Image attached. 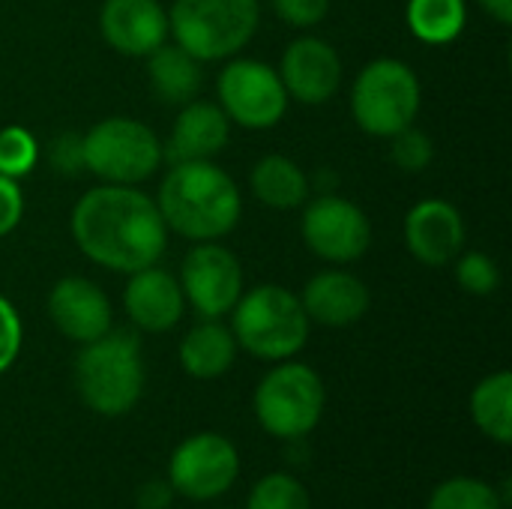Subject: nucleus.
Segmentation results:
<instances>
[{"label":"nucleus","instance_id":"obj_14","mask_svg":"<svg viewBox=\"0 0 512 509\" xmlns=\"http://www.w3.org/2000/svg\"><path fill=\"white\" fill-rule=\"evenodd\" d=\"M405 246L426 267L450 264L465 246L462 213L441 198H426L414 204L405 216Z\"/></svg>","mask_w":512,"mask_h":509},{"label":"nucleus","instance_id":"obj_13","mask_svg":"<svg viewBox=\"0 0 512 509\" xmlns=\"http://www.w3.org/2000/svg\"><path fill=\"white\" fill-rule=\"evenodd\" d=\"M279 78L288 90V99L303 105H324L342 87L339 51L318 36H300L285 48Z\"/></svg>","mask_w":512,"mask_h":509},{"label":"nucleus","instance_id":"obj_26","mask_svg":"<svg viewBox=\"0 0 512 509\" xmlns=\"http://www.w3.org/2000/svg\"><path fill=\"white\" fill-rule=\"evenodd\" d=\"M246 509H312V501L291 474H270L252 489Z\"/></svg>","mask_w":512,"mask_h":509},{"label":"nucleus","instance_id":"obj_2","mask_svg":"<svg viewBox=\"0 0 512 509\" xmlns=\"http://www.w3.org/2000/svg\"><path fill=\"white\" fill-rule=\"evenodd\" d=\"M156 207L165 228L195 240H219L231 234L243 213V198L237 183L210 159L177 162L159 183Z\"/></svg>","mask_w":512,"mask_h":509},{"label":"nucleus","instance_id":"obj_4","mask_svg":"<svg viewBox=\"0 0 512 509\" xmlns=\"http://www.w3.org/2000/svg\"><path fill=\"white\" fill-rule=\"evenodd\" d=\"M234 342L258 360H288L309 339V315L294 291L258 285L234 303Z\"/></svg>","mask_w":512,"mask_h":509},{"label":"nucleus","instance_id":"obj_28","mask_svg":"<svg viewBox=\"0 0 512 509\" xmlns=\"http://www.w3.org/2000/svg\"><path fill=\"white\" fill-rule=\"evenodd\" d=\"M390 159L399 171L405 174H420L432 165L435 159V144L432 138L417 129V126H408L402 132L393 135V147H390Z\"/></svg>","mask_w":512,"mask_h":509},{"label":"nucleus","instance_id":"obj_6","mask_svg":"<svg viewBox=\"0 0 512 509\" xmlns=\"http://www.w3.org/2000/svg\"><path fill=\"white\" fill-rule=\"evenodd\" d=\"M420 102L423 87L417 72L393 57L363 66L351 87V114L357 126L375 138H393L396 132L414 126Z\"/></svg>","mask_w":512,"mask_h":509},{"label":"nucleus","instance_id":"obj_17","mask_svg":"<svg viewBox=\"0 0 512 509\" xmlns=\"http://www.w3.org/2000/svg\"><path fill=\"white\" fill-rule=\"evenodd\" d=\"M183 291L180 282L162 267H144L129 273V285L123 291V306L135 327L147 333H168L183 318Z\"/></svg>","mask_w":512,"mask_h":509},{"label":"nucleus","instance_id":"obj_19","mask_svg":"<svg viewBox=\"0 0 512 509\" xmlns=\"http://www.w3.org/2000/svg\"><path fill=\"white\" fill-rule=\"evenodd\" d=\"M300 303L309 321H318L324 327H348V324H357L369 312L372 297L363 279H357L354 273L324 270L309 279Z\"/></svg>","mask_w":512,"mask_h":509},{"label":"nucleus","instance_id":"obj_33","mask_svg":"<svg viewBox=\"0 0 512 509\" xmlns=\"http://www.w3.org/2000/svg\"><path fill=\"white\" fill-rule=\"evenodd\" d=\"M24 216V195L18 180H9L0 174V237L15 231V225Z\"/></svg>","mask_w":512,"mask_h":509},{"label":"nucleus","instance_id":"obj_21","mask_svg":"<svg viewBox=\"0 0 512 509\" xmlns=\"http://www.w3.org/2000/svg\"><path fill=\"white\" fill-rule=\"evenodd\" d=\"M147 75H150V90L165 105L192 102L198 96V90H201V81H204L201 60H195L177 42L174 45H159L156 51L147 54Z\"/></svg>","mask_w":512,"mask_h":509},{"label":"nucleus","instance_id":"obj_5","mask_svg":"<svg viewBox=\"0 0 512 509\" xmlns=\"http://www.w3.org/2000/svg\"><path fill=\"white\" fill-rule=\"evenodd\" d=\"M261 21L258 0H174L168 33L195 60H225L249 45Z\"/></svg>","mask_w":512,"mask_h":509},{"label":"nucleus","instance_id":"obj_15","mask_svg":"<svg viewBox=\"0 0 512 509\" xmlns=\"http://www.w3.org/2000/svg\"><path fill=\"white\" fill-rule=\"evenodd\" d=\"M48 315L54 327L78 345H87L111 330V303L105 291L81 276H66L51 288Z\"/></svg>","mask_w":512,"mask_h":509},{"label":"nucleus","instance_id":"obj_18","mask_svg":"<svg viewBox=\"0 0 512 509\" xmlns=\"http://www.w3.org/2000/svg\"><path fill=\"white\" fill-rule=\"evenodd\" d=\"M231 135V120L216 102L192 99L180 105L177 123L171 129L168 144H162V159L171 165L177 162H195V159H213Z\"/></svg>","mask_w":512,"mask_h":509},{"label":"nucleus","instance_id":"obj_24","mask_svg":"<svg viewBox=\"0 0 512 509\" xmlns=\"http://www.w3.org/2000/svg\"><path fill=\"white\" fill-rule=\"evenodd\" d=\"M405 18L420 42L447 45L462 36L468 21V6L465 0H408Z\"/></svg>","mask_w":512,"mask_h":509},{"label":"nucleus","instance_id":"obj_25","mask_svg":"<svg viewBox=\"0 0 512 509\" xmlns=\"http://www.w3.org/2000/svg\"><path fill=\"white\" fill-rule=\"evenodd\" d=\"M429 509H504V498L483 480L456 477L432 492Z\"/></svg>","mask_w":512,"mask_h":509},{"label":"nucleus","instance_id":"obj_34","mask_svg":"<svg viewBox=\"0 0 512 509\" xmlns=\"http://www.w3.org/2000/svg\"><path fill=\"white\" fill-rule=\"evenodd\" d=\"M171 498H174L171 483L153 480V483H144V486L138 489V509H168Z\"/></svg>","mask_w":512,"mask_h":509},{"label":"nucleus","instance_id":"obj_9","mask_svg":"<svg viewBox=\"0 0 512 509\" xmlns=\"http://www.w3.org/2000/svg\"><path fill=\"white\" fill-rule=\"evenodd\" d=\"M219 108L243 129H273L288 111V90L279 72L261 60H231L216 78Z\"/></svg>","mask_w":512,"mask_h":509},{"label":"nucleus","instance_id":"obj_3","mask_svg":"<svg viewBox=\"0 0 512 509\" xmlns=\"http://www.w3.org/2000/svg\"><path fill=\"white\" fill-rule=\"evenodd\" d=\"M75 390L81 402L102 417L132 411L144 393V357L138 336L108 330L87 342L75 357Z\"/></svg>","mask_w":512,"mask_h":509},{"label":"nucleus","instance_id":"obj_12","mask_svg":"<svg viewBox=\"0 0 512 509\" xmlns=\"http://www.w3.org/2000/svg\"><path fill=\"white\" fill-rule=\"evenodd\" d=\"M303 240L321 261L351 264L366 255L372 243V225L354 201L327 192L306 207Z\"/></svg>","mask_w":512,"mask_h":509},{"label":"nucleus","instance_id":"obj_35","mask_svg":"<svg viewBox=\"0 0 512 509\" xmlns=\"http://www.w3.org/2000/svg\"><path fill=\"white\" fill-rule=\"evenodd\" d=\"M483 6V12H489L495 21L510 24L512 21V0H477Z\"/></svg>","mask_w":512,"mask_h":509},{"label":"nucleus","instance_id":"obj_22","mask_svg":"<svg viewBox=\"0 0 512 509\" xmlns=\"http://www.w3.org/2000/svg\"><path fill=\"white\" fill-rule=\"evenodd\" d=\"M312 180L288 156H264L252 168V195L273 210H294L306 204Z\"/></svg>","mask_w":512,"mask_h":509},{"label":"nucleus","instance_id":"obj_23","mask_svg":"<svg viewBox=\"0 0 512 509\" xmlns=\"http://www.w3.org/2000/svg\"><path fill=\"white\" fill-rule=\"evenodd\" d=\"M471 417L483 435L498 444L512 441V375L495 372L483 378L471 396Z\"/></svg>","mask_w":512,"mask_h":509},{"label":"nucleus","instance_id":"obj_30","mask_svg":"<svg viewBox=\"0 0 512 509\" xmlns=\"http://www.w3.org/2000/svg\"><path fill=\"white\" fill-rule=\"evenodd\" d=\"M45 156H48V165H51L57 174L75 177V174L84 171V138L75 135V132H63V135L51 138Z\"/></svg>","mask_w":512,"mask_h":509},{"label":"nucleus","instance_id":"obj_16","mask_svg":"<svg viewBox=\"0 0 512 509\" xmlns=\"http://www.w3.org/2000/svg\"><path fill=\"white\" fill-rule=\"evenodd\" d=\"M99 30L114 51L147 57L168 39V12L159 0H105Z\"/></svg>","mask_w":512,"mask_h":509},{"label":"nucleus","instance_id":"obj_1","mask_svg":"<svg viewBox=\"0 0 512 509\" xmlns=\"http://www.w3.org/2000/svg\"><path fill=\"white\" fill-rule=\"evenodd\" d=\"M75 246L99 267L138 273L159 264L168 246L165 219L150 195L135 186H96L72 210Z\"/></svg>","mask_w":512,"mask_h":509},{"label":"nucleus","instance_id":"obj_27","mask_svg":"<svg viewBox=\"0 0 512 509\" xmlns=\"http://www.w3.org/2000/svg\"><path fill=\"white\" fill-rule=\"evenodd\" d=\"M39 159V144L33 132L24 126H6L0 129V174L9 180H21L33 171Z\"/></svg>","mask_w":512,"mask_h":509},{"label":"nucleus","instance_id":"obj_10","mask_svg":"<svg viewBox=\"0 0 512 509\" xmlns=\"http://www.w3.org/2000/svg\"><path fill=\"white\" fill-rule=\"evenodd\" d=\"M240 474V456L222 435L201 432L186 438L168 465L171 489L189 501H213L225 495Z\"/></svg>","mask_w":512,"mask_h":509},{"label":"nucleus","instance_id":"obj_29","mask_svg":"<svg viewBox=\"0 0 512 509\" xmlns=\"http://www.w3.org/2000/svg\"><path fill=\"white\" fill-rule=\"evenodd\" d=\"M456 282L468 294H474V297H489L501 285V270H498V264L489 255L468 252V255H462L456 261Z\"/></svg>","mask_w":512,"mask_h":509},{"label":"nucleus","instance_id":"obj_8","mask_svg":"<svg viewBox=\"0 0 512 509\" xmlns=\"http://www.w3.org/2000/svg\"><path fill=\"white\" fill-rule=\"evenodd\" d=\"M324 384L306 363H282L255 390V414L264 432L282 441L309 435L324 414Z\"/></svg>","mask_w":512,"mask_h":509},{"label":"nucleus","instance_id":"obj_32","mask_svg":"<svg viewBox=\"0 0 512 509\" xmlns=\"http://www.w3.org/2000/svg\"><path fill=\"white\" fill-rule=\"evenodd\" d=\"M273 9L282 21L294 27H315L324 21L330 0H273Z\"/></svg>","mask_w":512,"mask_h":509},{"label":"nucleus","instance_id":"obj_31","mask_svg":"<svg viewBox=\"0 0 512 509\" xmlns=\"http://www.w3.org/2000/svg\"><path fill=\"white\" fill-rule=\"evenodd\" d=\"M21 351V318L15 312V306L0 297V375L15 363Z\"/></svg>","mask_w":512,"mask_h":509},{"label":"nucleus","instance_id":"obj_7","mask_svg":"<svg viewBox=\"0 0 512 509\" xmlns=\"http://www.w3.org/2000/svg\"><path fill=\"white\" fill-rule=\"evenodd\" d=\"M84 138V171L114 186H135L165 162L156 132L132 117L99 120Z\"/></svg>","mask_w":512,"mask_h":509},{"label":"nucleus","instance_id":"obj_11","mask_svg":"<svg viewBox=\"0 0 512 509\" xmlns=\"http://www.w3.org/2000/svg\"><path fill=\"white\" fill-rule=\"evenodd\" d=\"M177 282L183 300H189L201 318H222L243 294V267L231 249L207 240L189 249Z\"/></svg>","mask_w":512,"mask_h":509},{"label":"nucleus","instance_id":"obj_20","mask_svg":"<svg viewBox=\"0 0 512 509\" xmlns=\"http://www.w3.org/2000/svg\"><path fill=\"white\" fill-rule=\"evenodd\" d=\"M237 342L234 333L219 324V318H204L180 342V366L201 381H213L234 366Z\"/></svg>","mask_w":512,"mask_h":509}]
</instances>
